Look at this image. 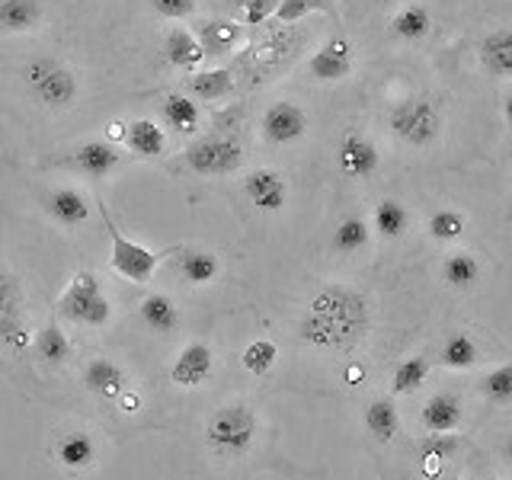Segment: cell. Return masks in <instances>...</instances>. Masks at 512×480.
Masks as SVG:
<instances>
[{
    "mask_svg": "<svg viewBox=\"0 0 512 480\" xmlns=\"http://www.w3.org/2000/svg\"><path fill=\"white\" fill-rule=\"evenodd\" d=\"M372 327L368 298L346 285H324L298 320V340L314 349L349 352Z\"/></svg>",
    "mask_w": 512,
    "mask_h": 480,
    "instance_id": "cell-1",
    "label": "cell"
},
{
    "mask_svg": "<svg viewBox=\"0 0 512 480\" xmlns=\"http://www.w3.org/2000/svg\"><path fill=\"white\" fill-rule=\"evenodd\" d=\"M368 240H372V228H368V221L359 218V215L343 218L340 224H336V231H333V247H336V253H346V256L365 250Z\"/></svg>",
    "mask_w": 512,
    "mask_h": 480,
    "instance_id": "cell-31",
    "label": "cell"
},
{
    "mask_svg": "<svg viewBox=\"0 0 512 480\" xmlns=\"http://www.w3.org/2000/svg\"><path fill=\"white\" fill-rule=\"evenodd\" d=\"M202 58H205V52H202V45L192 32H186V29L167 32V61L173 64V68L192 74V71H199Z\"/></svg>",
    "mask_w": 512,
    "mask_h": 480,
    "instance_id": "cell-24",
    "label": "cell"
},
{
    "mask_svg": "<svg viewBox=\"0 0 512 480\" xmlns=\"http://www.w3.org/2000/svg\"><path fill=\"white\" fill-rule=\"evenodd\" d=\"M391 29H394V36L397 39H404V42H420L429 36V29H432V16L426 7L420 4H413V7H404L400 10L394 20H391Z\"/></svg>",
    "mask_w": 512,
    "mask_h": 480,
    "instance_id": "cell-32",
    "label": "cell"
},
{
    "mask_svg": "<svg viewBox=\"0 0 512 480\" xmlns=\"http://www.w3.org/2000/svg\"><path fill=\"white\" fill-rule=\"evenodd\" d=\"M138 314L144 320V327L160 336L180 330V308H176V301L170 295H160V292L144 295L138 304Z\"/></svg>",
    "mask_w": 512,
    "mask_h": 480,
    "instance_id": "cell-17",
    "label": "cell"
},
{
    "mask_svg": "<svg viewBox=\"0 0 512 480\" xmlns=\"http://www.w3.org/2000/svg\"><path fill=\"white\" fill-rule=\"evenodd\" d=\"M36 356H39V362L42 365H48V368H58V365H64L71 359V340H68V333H61V327L58 324H48L42 333H36Z\"/></svg>",
    "mask_w": 512,
    "mask_h": 480,
    "instance_id": "cell-29",
    "label": "cell"
},
{
    "mask_svg": "<svg viewBox=\"0 0 512 480\" xmlns=\"http://www.w3.org/2000/svg\"><path fill=\"white\" fill-rule=\"evenodd\" d=\"M442 279L452 288H471L480 279V263L471 250H448L442 260Z\"/></svg>",
    "mask_w": 512,
    "mask_h": 480,
    "instance_id": "cell-26",
    "label": "cell"
},
{
    "mask_svg": "<svg viewBox=\"0 0 512 480\" xmlns=\"http://www.w3.org/2000/svg\"><path fill=\"white\" fill-rule=\"evenodd\" d=\"M244 192L247 199L260 208V212H282L288 202V183L279 170L272 167H256L244 176Z\"/></svg>",
    "mask_w": 512,
    "mask_h": 480,
    "instance_id": "cell-9",
    "label": "cell"
},
{
    "mask_svg": "<svg viewBox=\"0 0 512 480\" xmlns=\"http://www.w3.org/2000/svg\"><path fill=\"white\" fill-rule=\"evenodd\" d=\"M186 90L192 100H205V103H215V100H224V96H231L234 90V77L231 71H192L186 77Z\"/></svg>",
    "mask_w": 512,
    "mask_h": 480,
    "instance_id": "cell-22",
    "label": "cell"
},
{
    "mask_svg": "<svg viewBox=\"0 0 512 480\" xmlns=\"http://www.w3.org/2000/svg\"><path fill=\"white\" fill-rule=\"evenodd\" d=\"M442 480H458V477H442Z\"/></svg>",
    "mask_w": 512,
    "mask_h": 480,
    "instance_id": "cell-46",
    "label": "cell"
},
{
    "mask_svg": "<svg viewBox=\"0 0 512 480\" xmlns=\"http://www.w3.org/2000/svg\"><path fill=\"white\" fill-rule=\"evenodd\" d=\"M151 10L164 20H186L196 13V0H151Z\"/></svg>",
    "mask_w": 512,
    "mask_h": 480,
    "instance_id": "cell-41",
    "label": "cell"
},
{
    "mask_svg": "<svg viewBox=\"0 0 512 480\" xmlns=\"http://www.w3.org/2000/svg\"><path fill=\"white\" fill-rule=\"evenodd\" d=\"M20 301H23L20 279H16L7 266H0V308H4V311H20Z\"/></svg>",
    "mask_w": 512,
    "mask_h": 480,
    "instance_id": "cell-40",
    "label": "cell"
},
{
    "mask_svg": "<svg viewBox=\"0 0 512 480\" xmlns=\"http://www.w3.org/2000/svg\"><path fill=\"white\" fill-rule=\"evenodd\" d=\"M84 384H87V391L96 394L100 400H119L128 391L125 372L116 362H109V359H93L84 368Z\"/></svg>",
    "mask_w": 512,
    "mask_h": 480,
    "instance_id": "cell-16",
    "label": "cell"
},
{
    "mask_svg": "<svg viewBox=\"0 0 512 480\" xmlns=\"http://www.w3.org/2000/svg\"><path fill=\"white\" fill-rule=\"evenodd\" d=\"M461 416H464L461 397L436 394V397H429L423 407V426L426 432H455L461 426Z\"/></svg>",
    "mask_w": 512,
    "mask_h": 480,
    "instance_id": "cell-19",
    "label": "cell"
},
{
    "mask_svg": "<svg viewBox=\"0 0 512 480\" xmlns=\"http://www.w3.org/2000/svg\"><path fill=\"white\" fill-rule=\"evenodd\" d=\"M410 228V212L400 202L394 199H381L375 205V231L384 237V240H397L404 237Z\"/></svg>",
    "mask_w": 512,
    "mask_h": 480,
    "instance_id": "cell-33",
    "label": "cell"
},
{
    "mask_svg": "<svg viewBox=\"0 0 512 480\" xmlns=\"http://www.w3.org/2000/svg\"><path fill=\"white\" fill-rule=\"evenodd\" d=\"M439 362L445 368H452V372H464V368H474L480 362V349H477V343L471 340L468 333H452L442 343Z\"/></svg>",
    "mask_w": 512,
    "mask_h": 480,
    "instance_id": "cell-30",
    "label": "cell"
},
{
    "mask_svg": "<svg viewBox=\"0 0 512 480\" xmlns=\"http://www.w3.org/2000/svg\"><path fill=\"white\" fill-rule=\"evenodd\" d=\"M180 276L189 285H212L221 276V260L212 250H183L180 256Z\"/></svg>",
    "mask_w": 512,
    "mask_h": 480,
    "instance_id": "cell-25",
    "label": "cell"
},
{
    "mask_svg": "<svg viewBox=\"0 0 512 480\" xmlns=\"http://www.w3.org/2000/svg\"><path fill=\"white\" fill-rule=\"evenodd\" d=\"M256 432H260V420H256L253 407L244 400H234V404H224L208 416L205 442L218 458H240L253 448Z\"/></svg>",
    "mask_w": 512,
    "mask_h": 480,
    "instance_id": "cell-2",
    "label": "cell"
},
{
    "mask_svg": "<svg viewBox=\"0 0 512 480\" xmlns=\"http://www.w3.org/2000/svg\"><path fill=\"white\" fill-rule=\"evenodd\" d=\"M23 80H26V90L32 100L42 103L45 109H68V106H74L77 93H80L77 74L52 55L29 58L23 68Z\"/></svg>",
    "mask_w": 512,
    "mask_h": 480,
    "instance_id": "cell-3",
    "label": "cell"
},
{
    "mask_svg": "<svg viewBox=\"0 0 512 480\" xmlns=\"http://www.w3.org/2000/svg\"><path fill=\"white\" fill-rule=\"evenodd\" d=\"M240 7H244V26H260L276 13L279 0H240Z\"/></svg>",
    "mask_w": 512,
    "mask_h": 480,
    "instance_id": "cell-42",
    "label": "cell"
},
{
    "mask_svg": "<svg viewBox=\"0 0 512 480\" xmlns=\"http://www.w3.org/2000/svg\"><path fill=\"white\" fill-rule=\"evenodd\" d=\"M426 375H429V362L423 356H410L394 368L391 388H394V394H413L423 388Z\"/></svg>",
    "mask_w": 512,
    "mask_h": 480,
    "instance_id": "cell-34",
    "label": "cell"
},
{
    "mask_svg": "<svg viewBox=\"0 0 512 480\" xmlns=\"http://www.w3.org/2000/svg\"><path fill=\"white\" fill-rule=\"evenodd\" d=\"M480 391H484V397L493 400V404H509V400H512V362L493 368L490 375H484V381H480Z\"/></svg>",
    "mask_w": 512,
    "mask_h": 480,
    "instance_id": "cell-39",
    "label": "cell"
},
{
    "mask_svg": "<svg viewBox=\"0 0 512 480\" xmlns=\"http://www.w3.org/2000/svg\"><path fill=\"white\" fill-rule=\"evenodd\" d=\"M336 160H340V170L352 180H365V176H372L381 164V154L372 141L359 132H346L340 138V148H336Z\"/></svg>",
    "mask_w": 512,
    "mask_h": 480,
    "instance_id": "cell-11",
    "label": "cell"
},
{
    "mask_svg": "<svg viewBox=\"0 0 512 480\" xmlns=\"http://www.w3.org/2000/svg\"><path fill=\"white\" fill-rule=\"evenodd\" d=\"M125 141H128V151L138 154V157H160L167 148V135H164V128H160L157 122L151 119H135L132 125L125 128Z\"/></svg>",
    "mask_w": 512,
    "mask_h": 480,
    "instance_id": "cell-21",
    "label": "cell"
},
{
    "mask_svg": "<svg viewBox=\"0 0 512 480\" xmlns=\"http://www.w3.org/2000/svg\"><path fill=\"white\" fill-rule=\"evenodd\" d=\"M349 71H352V45L343 36L327 39L308 58V74L314 80H324V84H336V80L349 77Z\"/></svg>",
    "mask_w": 512,
    "mask_h": 480,
    "instance_id": "cell-10",
    "label": "cell"
},
{
    "mask_svg": "<svg viewBox=\"0 0 512 480\" xmlns=\"http://www.w3.org/2000/svg\"><path fill=\"white\" fill-rule=\"evenodd\" d=\"M365 426L378 442H391L397 436V429H400V413L394 407V400L391 397L372 400L368 410H365Z\"/></svg>",
    "mask_w": 512,
    "mask_h": 480,
    "instance_id": "cell-28",
    "label": "cell"
},
{
    "mask_svg": "<svg viewBox=\"0 0 512 480\" xmlns=\"http://www.w3.org/2000/svg\"><path fill=\"white\" fill-rule=\"evenodd\" d=\"M308 13H333V0H301Z\"/></svg>",
    "mask_w": 512,
    "mask_h": 480,
    "instance_id": "cell-43",
    "label": "cell"
},
{
    "mask_svg": "<svg viewBox=\"0 0 512 480\" xmlns=\"http://www.w3.org/2000/svg\"><path fill=\"white\" fill-rule=\"evenodd\" d=\"M58 311L80 327H106L112 317V304L106 292L100 288L90 272H74L71 285L64 288V295L58 298Z\"/></svg>",
    "mask_w": 512,
    "mask_h": 480,
    "instance_id": "cell-5",
    "label": "cell"
},
{
    "mask_svg": "<svg viewBox=\"0 0 512 480\" xmlns=\"http://www.w3.org/2000/svg\"><path fill=\"white\" fill-rule=\"evenodd\" d=\"M464 228H468V218L455 212V208H439V212L429 218V234L436 240H445V244L458 240L464 234Z\"/></svg>",
    "mask_w": 512,
    "mask_h": 480,
    "instance_id": "cell-37",
    "label": "cell"
},
{
    "mask_svg": "<svg viewBox=\"0 0 512 480\" xmlns=\"http://www.w3.org/2000/svg\"><path fill=\"white\" fill-rule=\"evenodd\" d=\"M96 212H100L103 224H106V234H109V244H112V253H109V266L112 272H119L122 279L128 282H135V285H148L154 279V272L160 266V253L148 250V247H141L135 244V240H128L119 228H116V221H112L109 215V208L100 202L96 205Z\"/></svg>",
    "mask_w": 512,
    "mask_h": 480,
    "instance_id": "cell-4",
    "label": "cell"
},
{
    "mask_svg": "<svg viewBox=\"0 0 512 480\" xmlns=\"http://www.w3.org/2000/svg\"><path fill=\"white\" fill-rule=\"evenodd\" d=\"M64 164H68L71 170H77V173L90 176V180H103V176H109L112 170L119 167V151L112 148V144H106V141H84L68 154Z\"/></svg>",
    "mask_w": 512,
    "mask_h": 480,
    "instance_id": "cell-13",
    "label": "cell"
},
{
    "mask_svg": "<svg viewBox=\"0 0 512 480\" xmlns=\"http://www.w3.org/2000/svg\"><path fill=\"white\" fill-rule=\"evenodd\" d=\"M42 16L39 0H0V32H32Z\"/></svg>",
    "mask_w": 512,
    "mask_h": 480,
    "instance_id": "cell-23",
    "label": "cell"
},
{
    "mask_svg": "<svg viewBox=\"0 0 512 480\" xmlns=\"http://www.w3.org/2000/svg\"><path fill=\"white\" fill-rule=\"evenodd\" d=\"M240 160H244V148H240V141L234 135L199 138L183 154V164L202 176H228L240 167Z\"/></svg>",
    "mask_w": 512,
    "mask_h": 480,
    "instance_id": "cell-7",
    "label": "cell"
},
{
    "mask_svg": "<svg viewBox=\"0 0 512 480\" xmlns=\"http://www.w3.org/2000/svg\"><path fill=\"white\" fill-rule=\"evenodd\" d=\"M45 212L61 228H80L90 218V202L74 186H58L45 196Z\"/></svg>",
    "mask_w": 512,
    "mask_h": 480,
    "instance_id": "cell-14",
    "label": "cell"
},
{
    "mask_svg": "<svg viewBox=\"0 0 512 480\" xmlns=\"http://www.w3.org/2000/svg\"><path fill=\"white\" fill-rule=\"evenodd\" d=\"M480 64L493 77H512V29H493L480 42Z\"/></svg>",
    "mask_w": 512,
    "mask_h": 480,
    "instance_id": "cell-18",
    "label": "cell"
},
{
    "mask_svg": "<svg viewBox=\"0 0 512 480\" xmlns=\"http://www.w3.org/2000/svg\"><path fill=\"white\" fill-rule=\"evenodd\" d=\"M29 327H26V320H23V314L20 311H4L0 308V343L4 346H10V349H26L29 346Z\"/></svg>",
    "mask_w": 512,
    "mask_h": 480,
    "instance_id": "cell-38",
    "label": "cell"
},
{
    "mask_svg": "<svg viewBox=\"0 0 512 480\" xmlns=\"http://www.w3.org/2000/svg\"><path fill=\"white\" fill-rule=\"evenodd\" d=\"M381 4H391V0H381Z\"/></svg>",
    "mask_w": 512,
    "mask_h": 480,
    "instance_id": "cell-47",
    "label": "cell"
},
{
    "mask_svg": "<svg viewBox=\"0 0 512 480\" xmlns=\"http://www.w3.org/2000/svg\"><path fill=\"white\" fill-rule=\"evenodd\" d=\"M160 112H164L167 125L173 132H183V135H192L199 128V103L192 100V96H183V93H170L164 103H160Z\"/></svg>",
    "mask_w": 512,
    "mask_h": 480,
    "instance_id": "cell-27",
    "label": "cell"
},
{
    "mask_svg": "<svg viewBox=\"0 0 512 480\" xmlns=\"http://www.w3.org/2000/svg\"><path fill=\"white\" fill-rule=\"evenodd\" d=\"M503 119H506V125L512 128V96H506V103H503Z\"/></svg>",
    "mask_w": 512,
    "mask_h": 480,
    "instance_id": "cell-44",
    "label": "cell"
},
{
    "mask_svg": "<svg viewBox=\"0 0 512 480\" xmlns=\"http://www.w3.org/2000/svg\"><path fill=\"white\" fill-rule=\"evenodd\" d=\"M461 448V442L455 436H448V432H432L429 439H423L420 445V461H423V468L432 471V468H442V464L452 458L455 452Z\"/></svg>",
    "mask_w": 512,
    "mask_h": 480,
    "instance_id": "cell-35",
    "label": "cell"
},
{
    "mask_svg": "<svg viewBox=\"0 0 512 480\" xmlns=\"http://www.w3.org/2000/svg\"><path fill=\"white\" fill-rule=\"evenodd\" d=\"M276 359H279V346L272 340H253L244 352H240V362H244V368L256 378L269 375L272 365H276Z\"/></svg>",
    "mask_w": 512,
    "mask_h": 480,
    "instance_id": "cell-36",
    "label": "cell"
},
{
    "mask_svg": "<svg viewBox=\"0 0 512 480\" xmlns=\"http://www.w3.org/2000/svg\"><path fill=\"white\" fill-rule=\"evenodd\" d=\"M391 132L410 148H429L442 135V112L426 96H407L391 109Z\"/></svg>",
    "mask_w": 512,
    "mask_h": 480,
    "instance_id": "cell-6",
    "label": "cell"
},
{
    "mask_svg": "<svg viewBox=\"0 0 512 480\" xmlns=\"http://www.w3.org/2000/svg\"><path fill=\"white\" fill-rule=\"evenodd\" d=\"M212 368H215L212 349L196 340V343L183 346V352L176 356V362L170 368V381L180 384V388H199V384L212 378Z\"/></svg>",
    "mask_w": 512,
    "mask_h": 480,
    "instance_id": "cell-12",
    "label": "cell"
},
{
    "mask_svg": "<svg viewBox=\"0 0 512 480\" xmlns=\"http://www.w3.org/2000/svg\"><path fill=\"white\" fill-rule=\"evenodd\" d=\"M308 135V112L292 100H279L263 116V138L269 144H295Z\"/></svg>",
    "mask_w": 512,
    "mask_h": 480,
    "instance_id": "cell-8",
    "label": "cell"
},
{
    "mask_svg": "<svg viewBox=\"0 0 512 480\" xmlns=\"http://www.w3.org/2000/svg\"><path fill=\"white\" fill-rule=\"evenodd\" d=\"M55 458L68 471H87L96 464V442L87 436V432H68V436L58 439Z\"/></svg>",
    "mask_w": 512,
    "mask_h": 480,
    "instance_id": "cell-20",
    "label": "cell"
},
{
    "mask_svg": "<svg viewBox=\"0 0 512 480\" xmlns=\"http://www.w3.org/2000/svg\"><path fill=\"white\" fill-rule=\"evenodd\" d=\"M506 455H509V461H512V436H509V442H506Z\"/></svg>",
    "mask_w": 512,
    "mask_h": 480,
    "instance_id": "cell-45",
    "label": "cell"
},
{
    "mask_svg": "<svg viewBox=\"0 0 512 480\" xmlns=\"http://www.w3.org/2000/svg\"><path fill=\"white\" fill-rule=\"evenodd\" d=\"M196 39L202 45L205 58H221V55H231L234 48L244 42V26L234 20H205L196 29Z\"/></svg>",
    "mask_w": 512,
    "mask_h": 480,
    "instance_id": "cell-15",
    "label": "cell"
}]
</instances>
